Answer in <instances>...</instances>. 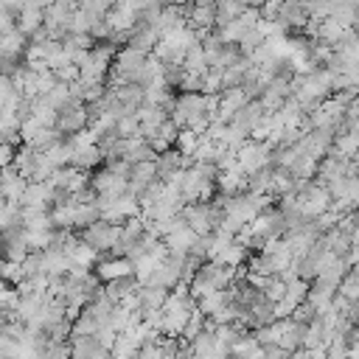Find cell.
Listing matches in <instances>:
<instances>
[{
    "mask_svg": "<svg viewBox=\"0 0 359 359\" xmlns=\"http://www.w3.org/2000/svg\"><path fill=\"white\" fill-rule=\"evenodd\" d=\"M264 115H267V110L261 107V101L258 99H250L239 112H233V118H231V124L236 126V129H242V132H247V135H253V129L264 121Z\"/></svg>",
    "mask_w": 359,
    "mask_h": 359,
    "instance_id": "4fadbf2b",
    "label": "cell"
},
{
    "mask_svg": "<svg viewBox=\"0 0 359 359\" xmlns=\"http://www.w3.org/2000/svg\"><path fill=\"white\" fill-rule=\"evenodd\" d=\"M283 295H286V281H281L278 275H272V278L267 281V286H264V298L272 301V303H278Z\"/></svg>",
    "mask_w": 359,
    "mask_h": 359,
    "instance_id": "bcb514c9",
    "label": "cell"
},
{
    "mask_svg": "<svg viewBox=\"0 0 359 359\" xmlns=\"http://www.w3.org/2000/svg\"><path fill=\"white\" fill-rule=\"evenodd\" d=\"M298 199H301V210L306 217H320L323 210L331 208V191L323 185V183H306L301 191H298Z\"/></svg>",
    "mask_w": 359,
    "mask_h": 359,
    "instance_id": "3957f363",
    "label": "cell"
},
{
    "mask_svg": "<svg viewBox=\"0 0 359 359\" xmlns=\"http://www.w3.org/2000/svg\"><path fill=\"white\" fill-rule=\"evenodd\" d=\"M101 219V208L96 205V202H79V205H74V228H87V225H93V222H99Z\"/></svg>",
    "mask_w": 359,
    "mask_h": 359,
    "instance_id": "f1b7e54d",
    "label": "cell"
},
{
    "mask_svg": "<svg viewBox=\"0 0 359 359\" xmlns=\"http://www.w3.org/2000/svg\"><path fill=\"white\" fill-rule=\"evenodd\" d=\"M53 74H56L59 82H76V79H79V65H76V62H67V65H62L59 70H53Z\"/></svg>",
    "mask_w": 359,
    "mask_h": 359,
    "instance_id": "f907efd6",
    "label": "cell"
},
{
    "mask_svg": "<svg viewBox=\"0 0 359 359\" xmlns=\"http://www.w3.org/2000/svg\"><path fill=\"white\" fill-rule=\"evenodd\" d=\"M166 143H169V147H174V143H177V137H180V126L172 121V118H166L163 124H160V132H158Z\"/></svg>",
    "mask_w": 359,
    "mask_h": 359,
    "instance_id": "c3c4849f",
    "label": "cell"
},
{
    "mask_svg": "<svg viewBox=\"0 0 359 359\" xmlns=\"http://www.w3.org/2000/svg\"><path fill=\"white\" fill-rule=\"evenodd\" d=\"M48 101H51L56 110H62L65 104L74 101V96H70V82H56V85L51 87V93H48Z\"/></svg>",
    "mask_w": 359,
    "mask_h": 359,
    "instance_id": "ee69618b",
    "label": "cell"
},
{
    "mask_svg": "<svg viewBox=\"0 0 359 359\" xmlns=\"http://www.w3.org/2000/svg\"><path fill=\"white\" fill-rule=\"evenodd\" d=\"M197 3H217V0H197Z\"/></svg>",
    "mask_w": 359,
    "mask_h": 359,
    "instance_id": "680465c9",
    "label": "cell"
},
{
    "mask_svg": "<svg viewBox=\"0 0 359 359\" xmlns=\"http://www.w3.org/2000/svg\"><path fill=\"white\" fill-rule=\"evenodd\" d=\"M199 233L197 231H191L188 225H183V228H177L174 233H169V236H163V242H166V247H169V253H177V256H185V253H191V244H194V239H197Z\"/></svg>",
    "mask_w": 359,
    "mask_h": 359,
    "instance_id": "603a6c76",
    "label": "cell"
},
{
    "mask_svg": "<svg viewBox=\"0 0 359 359\" xmlns=\"http://www.w3.org/2000/svg\"><path fill=\"white\" fill-rule=\"evenodd\" d=\"M247 101H250V96H247V90H244V87L222 90V104H219V115H217V121H231V118H233V112H239Z\"/></svg>",
    "mask_w": 359,
    "mask_h": 359,
    "instance_id": "e0dca14e",
    "label": "cell"
},
{
    "mask_svg": "<svg viewBox=\"0 0 359 359\" xmlns=\"http://www.w3.org/2000/svg\"><path fill=\"white\" fill-rule=\"evenodd\" d=\"M6 202V197H3V191H0V205H3Z\"/></svg>",
    "mask_w": 359,
    "mask_h": 359,
    "instance_id": "91938a15",
    "label": "cell"
},
{
    "mask_svg": "<svg viewBox=\"0 0 359 359\" xmlns=\"http://www.w3.org/2000/svg\"><path fill=\"white\" fill-rule=\"evenodd\" d=\"M155 163H158V177L160 180H174L185 166H191V158H185L180 149H163L158 158H155Z\"/></svg>",
    "mask_w": 359,
    "mask_h": 359,
    "instance_id": "9c48e42d",
    "label": "cell"
},
{
    "mask_svg": "<svg viewBox=\"0 0 359 359\" xmlns=\"http://www.w3.org/2000/svg\"><path fill=\"white\" fill-rule=\"evenodd\" d=\"M317 315H320V312H317V309H315V306H312L309 301L298 303V309L292 312V317H295V320H301V323H306V326H309V323H312V320H315Z\"/></svg>",
    "mask_w": 359,
    "mask_h": 359,
    "instance_id": "681fc988",
    "label": "cell"
},
{
    "mask_svg": "<svg viewBox=\"0 0 359 359\" xmlns=\"http://www.w3.org/2000/svg\"><path fill=\"white\" fill-rule=\"evenodd\" d=\"M217 188H219V194H228V197L242 194V191H247V174L239 166L236 169H225L217 177Z\"/></svg>",
    "mask_w": 359,
    "mask_h": 359,
    "instance_id": "7402d4cb",
    "label": "cell"
},
{
    "mask_svg": "<svg viewBox=\"0 0 359 359\" xmlns=\"http://www.w3.org/2000/svg\"><path fill=\"white\" fill-rule=\"evenodd\" d=\"M70 356L76 359H104V356H112L110 348H104L99 342L96 334H70Z\"/></svg>",
    "mask_w": 359,
    "mask_h": 359,
    "instance_id": "8992f818",
    "label": "cell"
},
{
    "mask_svg": "<svg viewBox=\"0 0 359 359\" xmlns=\"http://www.w3.org/2000/svg\"><path fill=\"white\" fill-rule=\"evenodd\" d=\"M28 34H23L20 28H9V31H0V56H15L23 59L26 48H28Z\"/></svg>",
    "mask_w": 359,
    "mask_h": 359,
    "instance_id": "2e32d148",
    "label": "cell"
},
{
    "mask_svg": "<svg viewBox=\"0 0 359 359\" xmlns=\"http://www.w3.org/2000/svg\"><path fill=\"white\" fill-rule=\"evenodd\" d=\"M244 3H247V6H256V9H261V6L267 3V0H244Z\"/></svg>",
    "mask_w": 359,
    "mask_h": 359,
    "instance_id": "9f6ffc18",
    "label": "cell"
},
{
    "mask_svg": "<svg viewBox=\"0 0 359 359\" xmlns=\"http://www.w3.org/2000/svg\"><path fill=\"white\" fill-rule=\"evenodd\" d=\"M104 20V17H101ZM99 23V17H93L90 12H85L82 6L74 12V20H70V31H85V34H93V26Z\"/></svg>",
    "mask_w": 359,
    "mask_h": 359,
    "instance_id": "60d3db41",
    "label": "cell"
},
{
    "mask_svg": "<svg viewBox=\"0 0 359 359\" xmlns=\"http://www.w3.org/2000/svg\"><path fill=\"white\" fill-rule=\"evenodd\" d=\"M79 6L74 0H53V3L45 9V26H67L70 28V20H74V12Z\"/></svg>",
    "mask_w": 359,
    "mask_h": 359,
    "instance_id": "d6986e66",
    "label": "cell"
},
{
    "mask_svg": "<svg viewBox=\"0 0 359 359\" xmlns=\"http://www.w3.org/2000/svg\"><path fill=\"white\" fill-rule=\"evenodd\" d=\"M23 228L26 231H51L53 219L48 208H23Z\"/></svg>",
    "mask_w": 359,
    "mask_h": 359,
    "instance_id": "cb8c5ba5",
    "label": "cell"
},
{
    "mask_svg": "<svg viewBox=\"0 0 359 359\" xmlns=\"http://www.w3.org/2000/svg\"><path fill=\"white\" fill-rule=\"evenodd\" d=\"M48 158L53 160V166H70V158H74V143H70L67 137H62L59 143H53V147L48 149Z\"/></svg>",
    "mask_w": 359,
    "mask_h": 359,
    "instance_id": "8d00e7d4",
    "label": "cell"
},
{
    "mask_svg": "<svg viewBox=\"0 0 359 359\" xmlns=\"http://www.w3.org/2000/svg\"><path fill=\"white\" fill-rule=\"evenodd\" d=\"M281 3L283 0H267V3L261 6V20H278V15H281Z\"/></svg>",
    "mask_w": 359,
    "mask_h": 359,
    "instance_id": "f5cc1de1",
    "label": "cell"
},
{
    "mask_svg": "<svg viewBox=\"0 0 359 359\" xmlns=\"http://www.w3.org/2000/svg\"><path fill=\"white\" fill-rule=\"evenodd\" d=\"M317 158H309V155H301L292 166H290V172H292V177H298V180H315L317 177Z\"/></svg>",
    "mask_w": 359,
    "mask_h": 359,
    "instance_id": "d590c367",
    "label": "cell"
},
{
    "mask_svg": "<svg viewBox=\"0 0 359 359\" xmlns=\"http://www.w3.org/2000/svg\"><path fill=\"white\" fill-rule=\"evenodd\" d=\"M85 126H90V112H87V104L85 101H70V104H65L59 110L56 129L62 135H74V132H79Z\"/></svg>",
    "mask_w": 359,
    "mask_h": 359,
    "instance_id": "277c9868",
    "label": "cell"
},
{
    "mask_svg": "<svg viewBox=\"0 0 359 359\" xmlns=\"http://www.w3.org/2000/svg\"><path fill=\"white\" fill-rule=\"evenodd\" d=\"M199 137H202V135H197L194 129H188V126H185V129H180V137H177V143H174V147H177V149H180V152L188 158V155L197 149Z\"/></svg>",
    "mask_w": 359,
    "mask_h": 359,
    "instance_id": "f6af8a7d",
    "label": "cell"
},
{
    "mask_svg": "<svg viewBox=\"0 0 359 359\" xmlns=\"http://www.w3.org/2000/svg\"><path fill=\"white\" fill-rule=\"evenodd\" d=\"M247 9L244 0H217V26H228Z\"/></svg>",
    "mask_w": 359,
    "mask_h": 359,
    "instance_id": "d6a6232c",
    "label": "cell"
},
{
    "mask_svg": "<svg viewBox=\"0 0 359 359\" xmlns=\"http://www.w3.org/2000/svg\"><path fill=\"white\" fill-rule=\"evenodd\" d=\"M337 292L342 298H348V301H359V267H353V269L345 272V278L340 281V290Z\"/></svg>",
    "mask_w": 359,
    "mask_h": 359,
    "instance_id": "f35d334b",
    "label": "cell"
},
{
    "mask_svg": "<svg viewBox=\"0 0 359 359\" xmlns=\"http://www.w3.org/2000/svg\"><path fill=\"white\" fill-rule=\"evenodd\" d=\"M104 163V149L99 147V143H90V147L85 149H74V158H70V166H76L82 172H93Z\"/></svg>",
    "mask_w": 359,
    "mask_h": 359,
    "instance_id": "ffe728a7",
    "label": "cell"
},
{
    "mask_svg": "<svg viewBox=\"0 0 359 359\" xmlns=\"http://www.w3.org/2000/svg\"><path fill=\"white\" fill-rule=\"evenodd\" d=\"M93 272L99 275V281H101V283H107V281H112V278H118V275H129V272H135V261H132V258H126V256L99 258V261H96V267H93Z\"/></svg>",
    "mask_w": 359,
    "mask_h": 359,
    "instance_id": "7c38bea8",
    "label": "cell"
},
{
    "mask_svg": "<svg viewBox=\"0 0 359 359\" xmlns=\"http://www.w3.org/2000/svg\"><path fill=\"white\" fill-rule=\"evenodd\" d=\"M26 185H28V177H23L15 163L6 166V169H0V191H3V197L9 202H20Z\"/></svg>",
    "mask_w": 359,
    "mask_h": 359,
    "instance_id": "5bb4252c",
    "label": "cell"
},
{
    "mask_svg": "<svg viewBox=\"0 0 359 359\" xmlns=\"http://www.w3.org/2000/svg\"><path fill=\"white\" fill-rule=\"evenodd\" d=\"M272 143L269 140H256V137H247L242 147L236 149V160H239V169L244 174H253L264 166H272Z\"/></svg>",
    "mask_w": 359,
    "mask_h": 359,
    "instance_id": "6da1fadb",
    "label": "cell"
},
{
    "mask_svg": "<svg viewBox=\"0 0 359 359\" xmlns=\"http://www.w3.org/2000/svg\"><path fill=\"white\" fill-rule=\"evenodd\" d=\"M115 129H118V135H121V137H135V135H143V132H140V121H137V115H135V112L121 115V118L115 121Z\"/></svg>",
    "mask_w": 359,
    "mask_h": 359,
    "instance_id": "7bdbcfd3",
    "label": "cell"
},
{
    "mask_svg": "<svg viewBox=\"0 0 359 359\" xmlns=\"http://www.w3.org/2000/svg\"><path fill=\"white\" fill-rule=\"evenodd\" d=\"M62 137H65V135H62L56 126H40V129L26 140V143H31V147H34V149H40V152H48V149L53 147V143H59Z\"/></svg>",
    "mask_w": 359,
    "mask_h": 359,
    "instance_id": "f546056e",
    "label": "cell"
},
{
    "mask_svg": "<svg viewBox=\"0 0 359 359\" xmlns=\"http://www.w3.org/2000/svg\"><path fill=\"white\" fill-rule=\"evenodd\" d=\"M101 326H104V323L85 306V309L79 312V317L74 320V328H70V334H96Z\"/></svg>",
    "mask_w": 359,
    "mask_h": 359,
    "instance_id": "e575fe53",
    "label": "cell"
},
{
    "mask_svg": "<svg viewBox=\"0 0 359 359\" xmlns=\"http://www.w3.org/2000/svg\"><path fill=\"white\" fill-rule=\"evenodd\" d=\"M79 6H82L85 12H90L93 17H99V20H101V17H104L115 3H112V0H82Z\"/></svg>",
    "mask_w": 359,
    "mask_h": 359,
    "instance_id": "7dc6e473",
    "label": "cell"
},
{
    "mask_svg": "<svg viewBox=\"0 0 359 359\" xmlns=\"http://www.w3.org/2000/svg\"><path fill=\"white\" fill-rule=\"evenodd\" d=\"M231 353H236V356H261V342L256 340V334H242L236 340V345L231 348Z\"/></svg>",
    "mask_w": 359,
    "mask_h": 359,
    "instance_id": "ab89813d",
    "label": "cell"
},
{
    "mask_svg": "<svg viewBox=\"0 0 359 359\" xmlns=\"http://www.w3.org/2000/svg\"><path fill=\"white\" fill-rule=\"evenodd\" d=\"M306 323H301V320H295V317H283L281 320V334H278V342L290 351V353H295L298 348H303V340H306Z\"/></svg>",
    "mask_w": 359,
    "mask_h": 359,
    "instance_id": "8fae6325",
    "label": "cell"
},
{
    "mask_svg": "<svg viewBox=\"0 0 359 359\" xmlns=\"http://www.w3.org/2000/svg\"><path fill=\"white\" fill-rule=\"evenodd\" d=\"M264 40H267V37L258 31V26H253V28H247V31L242 34V40H239V48L244 51V56H253V53H256V48H258Z\"/></svg>",
    "mask_w": 359,
    "mask_h": 359,
    "instance_id": "b9f144b4",
    "label": "cell"
},
{
    "mask_svg": "<svg viewBox=\"0 0 359 359\" xmlns=\"http://www.w3.org/2000/svg\"><path fill=\"white\" fill-rule=\"evenodd\" d=\"M23 208H48L53 205V185L48 180H28L23 197H20Z\"/></svg>",
    "mask_w": 359,
    "mask_h": 359,
    "instance_id": "30bf717a",
    "label": "cell"
},
{
    "mask_svg": "<svg viewBox=\"0 0 359 359\" xmlns=\"http://www.w3.org/2000/svg\"><path fill=\"white\" fill-rule=\"evenodd\" d=\"M183 67H185V70H194V74H208V70H210V65H208V56H205V48H202V42H194V45H188Z\"/></svg>",
    "mask_w": 359,
    "mask_h": 359,
    "instance_id": "1f68e13d",
    "label": "cell"
},
{
    "mask_svg": "<svg viewBox=\"0 0 359 359\" xmlns=\"http://www.w3.org/2000/svg\"><path fill=\"white\" fill-rule=\"evenodd\" d=\"M345 340H348L351 356H359V326H351V331L345 334Z\"/></svg>",
    "mask_w": 359,
    "mask_h": 359,
    "instance_id": "11a10c76",
    "label": "cell"
},
{
    "mask_svg": "<svg viewBox=\"0 0 359 359\" xmlns=\"http://www.w3.org/2000/svg\"><path fill=\"white\" fill-rule=\"evenodd\" d=\"M137 348H140V342H137L132 334L121 331V334L115 337V342H112L110 353H112V356H137Z\"/></svg>",
    "mask_w": 359,
    "mask_h": 359,
    "instance_id": "74e56055",
    "label": "cell"
},
{
    "mask_svg": "<svg viewBox=\"0 0 359 359\" xmlns=\"http://www.w3.org/2000/svg\"><path fill=\"white\" fill-rule=\"evenodd\" d=\"M309 20H312V15H309V9H306L303 0H283V3H281L278 23H281L286 31H303Z\"/></svg>",
    "mask_w": 359,
    "mask_h": 359,
    "instance_id": "5b68a950",
    "label": "cell"
},
{
    "mask_svg": "<svg viewBox=\"0 0 359 359\" xmlns=\"http://www.w3.org/2000/svg\"><path fill=\"white\" fill-rule=\"evenodd\" d=\"M3 264H6V258H0V278H3Z\"/></svg>",
    "mask_w": 359,
    "mask_h": 359,
    "instance_id": "6f0895ef",
    "label": "cell"
},
{
    "mask_svg": "<svg viewBox=\"0 0 359 359\" xmlns=\"http://www.w3.org/2000/svg\"><path fill=\"white\" fill-rule=\"evenodd\" d=\"M82 239H85L87 244H93L99 253H112V247H115L118 239H121V225L107 222V219H99V222L82 228Z\"/></svg>",
    "mask_w": 359,
    "mask_h": 359,
    "instance_id": "7a4b0ae2",
    "label": "cell"
},
{
    "mask_svg": "<svg viewBox=\"0 0 359 359\" xmlns=\"http://www.w3.org/2000/svg\"><path fill=\"white\" fill-rule=\"evenodd\" d=\"M261 356H267V359H283V356H292V353L286 351L281 342H267V345H261Z\"/></svg>",
    "mask_w": 359,
    "mask_h": 359,
    "instance_id": "816d5d0a",
    "label": "cell"
},
{
    "mask_svg": "<svg viewBox=\"0 0 359 359\" xmlns=\"http://www.w3.org/2000/svg\"><path fill=\"white\" fill-rule=\"evenodd\" d=\"M112 87H115V96L126 112H137L143 107V101H147V87L137 82H124V85H112Z\"/></svg>",
    "mask_w": 359,
    "mask_h": 359,
    "instance_id": "9a60e30c",
    "label": "cell"
},
{
    "mask_svg": "<svg viewBox=\"0 0 359 359\" xmlns=\"http://www.w3.org/2000/svg\"><path fill=\"white\" fill-rule=\"evenodd\" d=\"M137 286H140V281L135 278V272H129V275H118V278L107 281V283H104V292H107L115 303H121L126 295L137 292Z\"/></svg>",
    "mask_w": 359,
    "mask_h": 359,
    "instance_id": "44dd1931",
    "label": "cell"
},
{
    "mask_svg": "<svg viewBox=\"0 0 359 359\" xmlns=\"http://www.w3.org/2000/svg\"><path fill=\"white\" fill-rule=\"evenodd\" d=\"M351 160H356V163H359V149H356V155H353V158H351Z\"/></svg>",
    "mask_w": 359,
    "mask_h": 359,
    "instance_id": "94428289",
    "label": "cell"
},
{
    "mask_svg": "<svg viewBox=\"0 0 359 359\" xmlns=\"http://www.w3.org/2000/svg\"><path fill=\"white\" fill-rule=\"evenodd\" d=\"M31 115H34L42 126H56L59 110L48 101V96H34V99H31Z\"/></svg>",
    "mask_w": 359,
    "mask_h": 359,
    "instance_id": "83f0119b",
    "label": "cell"
},
{
    "mask_svg": "<svg viewBox=\"0 0 359 359\" xmlns=\"http://www.w3.org/2000/svg\"><path fill=\"white\" fill-rule=\"evenodd\" d=\"M188 26L199 28V31H210L217 26V3H191Z\"/></svg>",
    "mask_w": 359,
    "mask_h": 359,
    "instance_id": "ac0fdd59",
    "label": "cell"
},
{
    "mask_svg": "<svg viewBox=\"0 0 359 359\" xmlns=\"http://www.w3.org/2000/svg\"><path fill=\"white\" fill-rule=\"evenodd\" d=\"M67 256H70V258H74V264H82V267H90V269H93L101 253H99V250H96L93 244H87L85 239H79V242H76L74 247H70V250H67Z\"/></svg>",
    "mask_w": 359,
    "mask_h": 359,
    "instance_id": "4dcf8cb0",
    "label": "cell"
},
{
    "mask_svg": "<svg viewBox=\"0 0 359 359\" xmlns=\"http://www.w3.org/2000/svg\"><path fill=\"white\" fill-rule=\"evenodd\" d=\"M0 231H23V205L20 202H3L0 205Z\"/></svg>",
    "mask_w": 359,
    "mask_h": 359,
    "instance_id": "d4e9b609",
    "label": "cell"
},
{
    "mask_svg": "<svg viewBox=\"0 0 359 359\" xmlns=\"http://www.w3.org/2000/svg\"><path fill=\"white\" fill-rule=\"evenodd\" d=\"M323 242H326V247H328L331 253H337V256H348V250H351V236H348L345 231H340L337 225L323 233Z\"/></svg>",
    "mask_w": 359,
    "mask_h": 359,
    "instance_id": "836d02e7",
    "label": "cell"
},
{
    "mask_svg": "<svg viewBox=\"0 0 359 359\" xmlns=\"http://www.w3.org/2000/svg\"><path fill=\"white\" fill-rule=\"evenodd\" d=\"M169 292L172 290H166V286H155V283H140L137 286V306H140V312L143 315H149V312H160L163 306H166V301H169Z\"/></svg>",
    "mask_w": 359,
    "mask_h": 359,
    "instance_id": "ba28073f",
    "label": "cell"
},
{
    "mask_svg": "<svg viewBox=\"0 0 359 359\" xmlns=\"http://www.w3.org/2000/svg\"><path fill=\"white\" fill-rule=\"evenodd\" d=\"M45 26V9H37V6H23V12L17 15V28L23 31V34H34L37 28H42Z\"/></svg>",
    "mask_w": 359,
    "mask_h": 359,
    "instance_id": "4316f807",
    "label": "cell"
},
{
    "mask_svg": "<svg viewBox=\"0 0 359 359\" xmlns=\"http://www.w3.org/2000/svg\"><path fill=\"white\" fill-rule=\"evenodd\" d=\"M158 177V163L155 160H140V163H132V174H129V183H126V191L140 197L143 191H147Z\"/></svg>",
    "mask_w": 359,
    "mask_h": 359,
    "instance_id": "52a82bcc",
    "label": "cell"
},
{
    "mask_svg": "<svg viewBox=\"0 0 359 359\" xmlns=\"http://www.w3.org/2000/svg\"><path fill=\"white\" fill-rule=\"evenodd\" d=\"M37 160H40V149H34L31 143H20V149L15 152V166L20 169L23 177H34V169H37Z\"/></svg>",
    "mask_w": 359,
    "mask_h": 359,
    "instance_id": "484cf974",
    "label": "cell"
},
{
    "mask_svg": "<svg viewBox=\"0 0 359 359\" xmlns=\"http://www.w3.org/2000/svg\"><path fill=\"white\" fill-rule=\"evenodd\" d=\"M15 152H17V147H12V143H0V169L15 163Z\"/></svg>",
    "mask_w": 359,
    "mask_h": 359,
    "instance_id": "db71d44e",
    "label": "cell"
}]
</instances>
